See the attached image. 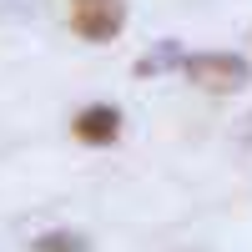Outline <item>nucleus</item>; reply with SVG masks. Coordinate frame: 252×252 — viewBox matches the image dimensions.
<instances>
[{"instance_id": "5", "label": "nucleus", "mask_w": 252, "mask_h": 252, "mask_svg": "<svg viewBox=\"0 0 252 252\" xmlns=\"http://www.w3.org/2000/svg\"><path fill=\"white\" fill-rule=\"evenodd\" d=\"M31 252H91V242L81 232H66V227H56V232H40L31 242Z\"/></svg>"}, {"instance_id": "2", "label": "nucleus", "mask_w": 252, "mask_h": 252, "mask_svg": "<svg viewBox=\"0 0 252 252\" xmlns=\"http://www.w3.org/2000/svg\"><path fill=\"white\" fill-rule=\"evenodd\" d=\"M121 26H126V5H121V0H76V5H71V31L81 40H91V46L116 40Z\"/></svg>"}, {"instance_id": "3", "label": "nucleus", "mask_w": 252, "mask_h": 252, "mask_svg": "<svg viewBox=\"0 0 252 252\" xmlns=\"http://www.w3.org/2000/svg\"><path fill=\"white\" fill-rule=\"evenodd\" d=\"M71 131H76V141H86V146H111L121 136V106H106V101L81 106L76 121H71Z\"/></svg>"}, {"instance_id": "4", "label": "nucleus", "mask_w": 252, "mask_h": 252, "mask_svg": "<svg viewBox=\"0 0 252 252\" xmlns=\"http://www.w3.org/2000/svg\"><path fill=\"white\" fill-rule=\"evenodd\" d=\"M182 61H187V51L177 46V40H161L152 56H141V61H136V76H161V71H172V66L182 71Z\"/></svg>"}, {"instance_id": "1", "label": "nucleus", "mask_w": 252, "mask_h": 252, "mask_svg": "<svg viewBox=\"0 0 252 252\" xmlns=\"http://www.w3.org/2000/svg\"><path fill=\"white\" fill-rule=\"evenodd\" d=\"M182 76L207 96H227V91H242L252 81V66L237 51H197V56L182 61Z\"/></svg>"}, {"instance_id": "6", "label": "nucleus", "mask_w": 252, "mask_h": 252, "mask_svg": "<svg viewBox=\"0 0 252 252\" xmlns=\"http://www.w3.org/2000/svg\"><path fill=\"white\" fill-rule=\"evenodd\" d=\"M31 10H35V0H0V26H5V20L31 15Z\"/></svg>"}]
</instances>
